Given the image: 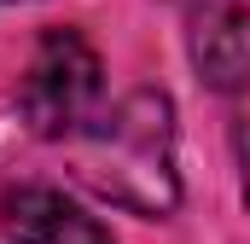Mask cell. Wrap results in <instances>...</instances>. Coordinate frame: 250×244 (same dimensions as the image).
Here are the masks:
<instances>
[{
    "label": "cell",
    "instance_id": "6da1fadb",
    "mask_svg": "<svg viewBox=\"0 0 250 244\" xmlns=\"http://www.w3.org/2000/svg\"><path fill=\"white\" fill-rule=\"evenodd\" d=\"M70 145H76V175L105 203L146 215V221L175 215L181 169H175V105H169V93L134 87L111 111H99Z\"/></svg>",
    "mask_w": 250,
    "mask_h": 244
},
{
    "label": "cell",
    "instance_id": "7a4b0ae2",
    "mask_svg": "<svg viewBox=\"0 0 250 244\" xmlns=\"http://www.w3.org/2000/svg\"><path fill=\"white\" fill-rule=\"evenodd\" d=\"M99 93H105V70H99V53L87 47V35L47 29L23 64L18 111L41 140H76L99 117Z\"/></svg>",
    "mask_w": 250,
    "mask_h": 244
},
{
    "label": "cell",
    "instance_id": "3957f363",
    "mask_svg": "<svg viewBox=\"0 0 250 244\" xmlns=\"http://www.w3.org/2000/svg\"><path fill=\"white\" fill-rule=\"evenodd\" d=\"M0 227L18 244H117L111 227H99L59 186H12L0 198Z\"/></svg>",
    "mask_w": 250,
    "mask_h": 244
},
{
    "label": "cell",
    "instance_id": "277c9868",
    "mask_svg": "<svg viewBox=\"0 0 250 244\" xmlns=\"http://www.w3.org/2000/svg\"><path fill=\"white\" fill-rule=\"evenodd\" d=\"M192 64L215 93L250 87V12L239 0H204L192 12Z\"/></svg>",
    "mask_w": 250,
    "mask_h": 244
},
{
    "label": "cell",
    "instance_id": "5b68a950",
    "mask_svg": "<svg viewBox=\"0 0 250 244\" xmlns=\"http://www.w3.org/2000/svg\"><path fill=\"white\" fill-rule=\"evenodd\" d=\"M245 198H250V145H245Z\"/></svg>",
    "mask_w": 250,
    "mask_h": 244
},
{
    "label": "cell",
    "instance_id": "8992f818",
    "mask_svg": "<svg viewBox=\"0 0 250 244\" xmlns=\"http://www.w3.org/2000/svg\"><path fill=\"white\" fill-rule=\"evenodd\" d=\"M6 6H18V0H6Z\"/></svg>",
    "mask_w": 250,
    "mask_h": 244
}]
</instances>
